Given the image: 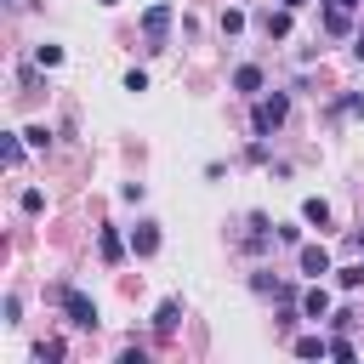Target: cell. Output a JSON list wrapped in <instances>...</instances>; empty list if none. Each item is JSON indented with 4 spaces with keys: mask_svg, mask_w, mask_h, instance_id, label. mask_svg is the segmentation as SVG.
<instances>
[{
    "mask_svg": "<svg viewBox=\"0 0 364 364\" xmlns=\"http://www.w3.org/2000/svg\"><path fill=\"white\" fill-rule=\"evenodd\" d=\"M23 142H28V148H46V142H51V131H46V125H28V131H23Z\"/></svg>",
    "mask_w": 364,
    "mask_h": 364,
    "instance_id": "19",
    "label": "cell"
},
{
    "mask_svg": "<svg viewBox=\"0 0 364 364\" xmlns=\"http://www.w3.org/2000/svg\"><path fill=\"white\" fill-rule=\"evenodd\" d=\"M34 358H40V364H57V358H63V341H34Z\"/></svg>",
    "mask_w": 364,
    "mask_h": 364,
    "instance_id": "15",
    "label": "cell"
},
{
    "mask_svg": "<svg viewBox=\"0 0 364 364\" xmlns=\"http://www.w3.org/2000/svg\"><path fill=\"white\" fill-rule=\"evenodd\" d=\"M23 210H28V216H40V210H46V193H40V188H28V193H23Z\"/></svg>",
    "mask_w": 364,
    "mask_h": 364,
    "instance_id": "20",
    "label": "cell"
},
{
    "mask_svg": "<svg viewBox=\"0 0 364 364\" xmlns=\"http://www.w3.org/2000/svg\"><path fill=\"white\" fill-rule=\"evenodd\" d=\"M97 6H119V0H97Z\"/></svg>",
    "mask_w": 364,
    "mask_h": 364,
    "instance_id": "27",
    "label": "cell"
},
{
    "mask_svg": "<svg viewBox=\"0 0 364 364\" xmlns=\"http://www.w3.org/2000/svg\"><path fill=\"white\" fill-rule=\"evenodd\" d=\"M34 57H40V68H57L63 63V46H34Z\"/></svg>",
    "mask_w": 364,
    "mask_h": 364,
    "instance_id": "16",
    "label": "cell"
},
{
    "mask_svg": "<svg viewBox=\"0 0 364 364\" xmlns=\"http://www.w3.org/2000/svg\"><path fill=\"white\" fill-rule=\"evenodd\" d=\"M353 57H358V63H364V34H353Z\"/></svg>",
    "mask_w": 364,
    "mask_h": 364,
    "instance_id": "24",
    "label": "cell"
},
{
    "mask_svg": "<svg viewBox=\"0 0 364 364\" xmlns=\"http://www.w3.org/2000/svg\"><path fill=\"white\" fill-rule=\"evenodd\" d=\"M301 216H307L313 228H330V205H324V199H301Z\"/></svg>",
    "mask_w": 364,
    "mask_h": 364,
    "instance_id": "12",
    "label": "cell"
},
{
    "mask_svg": "<svg viewBox=\"0 0 364 364\" xmlns=\"http://www.w3.org/2000/svg\"><path fill=\"white\" fill-rule=\"evenodd\" d=\"M330 358H358V347H353L347 336H336V341H330Z\"/></svg>",
    "mask_w": 364,
    "mask_h": 364,
    "instance_id": "21",
    "label": "cell"
},
{
    "mask_svg": "<svg viewBox=\"0 0 364 364\" xmlns=\"http://www.w3.org/2000/svg\"><path fill=\"white\" fill-rule=\"evenodd\" d=\"M364 284V267H341V290H358Z\"/></svg>",
    "mask_w": 364,
    "mask_h": 364,
    "instance_id": "22",
    "label": "cell"
},
{
    "mask_svg": "<svg viewBox=\"0 0 364 364\" xmlns=\"http://www.w3.org/2000/svg\"><path fill=\"white\" fill-rule=\"evenodd\" d=\"M330 6H347V11H358V0H330Z\"/></svg>",
    "mask_w": 364,
    "mask_h": 364,
    "instance_id": "26",
    "label": "cell"
},
{
    "mask_svg": "<svg viewBox=\"0 0 364 364\" xmlns=\"http://www.w3.org/2000/svg\"><path fill=\"white\" fill-rule=\"evenodd\" d=\"M97 250H102V262H119V256H125V239H119L114 228H102V233H97Z\"/></svg>",
    "mask_w": 364,
    "mask_h": 364,
    "instance_id": "11",
    "label": "cell"
},
{
    "mask_svg": "<svg viewBox=\"0 0 364 364\" xmlns=\"http://www.w3.org/2000/svg\"><path fill=\"white\" fill-rule=\"evenodd\" d=\"M279 6H290V11H301V6H307V0H279Z\"/></svg>",
    "mask_w": 364,
    "mask_h": 364,
    "instance_id": "25",
    "label": "cell"
},
{
    "mask_svg": "<svg viewBox=\"0 0 364 364\" xmlns=\"http://www.w3.org/2000/svg\"><path fill=\"white\" fill-rule=\"evenodd\" d=\"M233 91H239V97H256V91H262V68H256V63H239V68H233Z\"/></svg>",
    "mask_w": 364,
    "mask_h": 364,
    "instance_id": "5",
    "label": "cell"
},
{
    "mask_svg": "<svg viewBox=\"0 0 364 364\" xmlns=\"http://www.w3.org/2000/svg\"><path fill=\"white\" fill-rule=\"evenodd\" d=\"M239 28H245V11L228 6V11H222V34H239Z\"/></svg>",
    "mask_w": 364,
    "mask_h": 364,
    "instance_id": "18",
    "label": "cell"
},
{
    "mask_svg": "<svg viewBox=\"0 0 364 364\" xmlns=\"http://www.w3.org/2000/svg\"><path fill=\"white\" fill-rule=\"evenodd\" d=\"M301 273H307V279H324V273H330V250H324V245H301Z\"/></svg>",
    "mask_w": 364,
    "mask_h": 364,
    "instance_id": "4",
    "label": "cell"
},
{
    "mask_svg": "<svg viewBox=\"0 0 364 364\" xmlns=\"http://www.w3.org/2000/svg\"><path fill=\"white\" fill-rule=\"evenodd\" d=\"M296 353H301V358H324V353H330V341H324V336H301V341H296Z\"/></svg>",
    "mask_w": 364,
    "mask_h": 364,
    "instance_id": "14",
    "label": "cell"
},
{
    "mask_svg": "<svg viewBox=\"0 0 364 364\" xmlns=\"http://www.w3.org/2000/svg\"><path fill=\"white\" fill-rule=\"evenodd\" d=\"M57 301H63V313H68L74 330H97V301L85 290H57Z\"/></svg>",
    "mask_w": 364,
    "mask_h": 364,
    "instance_id": "2",
    "label": "cell"
},
{
    "mask_svg": "<svg viewBox=\"0 0 364 364\" xmlns=\"http://www.w3.org/2000/svg\"><path fill=\"white\" fill-rule=\"evenodd\" d=\"M176 318H182V301H176V296H165V301H159V313H154V330H159V336H171V330H176Z\"/></svg>",
    "mask_w": 364,
    "mask_h": 364,
    "instance_id": "8",
    "label": "cell"
},
{
    "mask_svg": "<svg viewBox=\"0 0 364 364\" xmlns=\"http://www.w3.org/2000/svg\"><path fill=\"white\" fill-rule=\"evenodd\" d=\"M358 267H364V262H358Z\"/></svg>",
    "mask_w": 364,
    "mask_h": 364,
    "instance_id": "28",
    "label": "cell"
},
{
    "mask_svg": "<svg viewBox=\"0 0 364 364\" xmlns=\"http://www.w3.org/2000/svg\"><path fill=\"white\" fill-rule=\"evenodd\" d=\"M250 250H267V216H250V233H245Z\"/></svg>",
    "mask_w": 364,
    "mask_h": 364,
    "instance_id": "13",
    "label": "cell"
},
{
    "mask_svg": "<svg viewBox=\"0 0 364 364\" xmlns=\"http://www.w3.org/2000/svg\"><path fill=\"white\" fill-rule=\"evenodd\" d=\"M0 154H6V165H11V171L23 165V142H17V136H6V142H0Z\"/></svg>",
    "mask_w": 364,
    "mask_h": 364,
    "instance_id": "17",
    "label": "cell"
},
{
    "mask_svg": "<svg viewBox=\"0 0 364 364\" xmlns=\"http://www.w3.org/2000/svg\"><path fill=\"white\" fill-rule=\"evenodd\" d=\"M341 108H347V114H364V97H347Z\"/></svg>",
    "mask_w": 364,
    "mask_h": 364,
    "instance_id": "23",
    "label": "cell"
},
{
    "mask_svg": "<svg viewBox=\"0 0 364 364\" xmlns=\"http://www.w3.org/2000/svg\"><path fill=\"white\" fill-rule=\"evenodd\" d=\"M301 313H307V318H330V290H324V284L301 290Z\"/></svg>",
    "mask_w": 364,
    "mask_h": 364,
    "instance_id": "7",
    "label": "cell"
},
{
    "mask_svg": "<svg viewBox=\"0 0 364 364\" xmlns=\"http://www.w3.org/2000/svg\"><path fill=\"white\" fill-rule=\"evenodd\" d=\"M165 34H171V0H154V6L142 11V40H148V51H165Z\"/></svg>",
    "mask_w": 364,
    "mask_h": 364,
    "instance_id": "1",
    "label": "cell"
},
{
    "mask_svg": "<svg viewBox=\"0 0 364 364\" xmlns=\"http://www.w3.org/2000/svg\"><path fill=\"white\" fill-rule=\"evenodd\" d=\"M131 250H136V256H154V250H159V228H154V222H136V228H131Z\"/></svg>",
    "mask_w": 364,
    "mask_h": 364,
    "instance_id": "6",
    "label": "cell"
},
{
    "mask_svg": "<svg viewBox=\"0 0 364 364\" xmlns=\"http://www.w3.org/2000/svg\"><path fill=\"white\" fill-rule=\"evenodd\" d=\"M262 28H267V40H284V34H290V6H279V11H262Z\"/></svg>",
    "mask_w": 364,
    "mask_h": 364,
    "instance_id": "9",
    "label": "cell"
},
{
    "mask_svg": "<svg viewBox=\"0 0 364 364\" xmlns=\"http://www.w3.org/2000/svg\"><path fill=\"white\" fill-rule=\"evenodd\" d=\"M324 34H336V40L353 34V11H347V6H330V11H324Z\"/></svg>",
    "mask_w": 364,
    "mask_h": 364,
    "instance_id": "10",
    "label": "cell"
},
{
    "mask_svg": "<svg viewBox=\"0 0 364 364\" xmlns=\"http://www.w3.org/2000/svg\"><path fill=\"white\" fill-rule=\"evenodd\" d=\"M284 114H290V97H284V91L262 97V102H256V131H262V136H273V131L284 125Z\"/></svg>",
    "mask_w": 364,
    "mask_h": 364,
    "instance_id": "3",
    "label": "cell"
}]
</instances>
